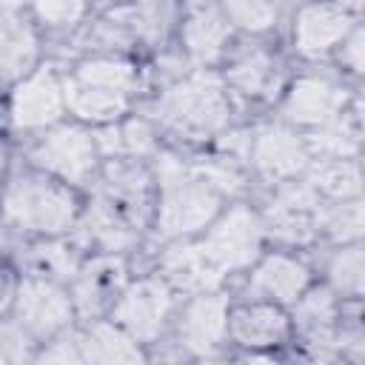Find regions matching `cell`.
<instances>
[{"label":"cell","mask_w":365,"mask_h":365,"mask_svg":"<svg viewBox=\"0 0 365 365\" xmlns=\"http://www.w3.org/2000/svg\"><path fill=\"white\" fill-rule=\"evenodd\" d=\"M268 225H271V234L282 242H308L311 234H314L311 214L282 208V205H274V202L268 208Z\"/></svg>","instance_id":"28"},{"label":"cell","mask_w":365,"mask_h":365,"mask_svg":"<svg viewBox=\"0 0 365 365\" xmlns=\"http://www.w3.org/2000/svg\"><path fill=\"white\" fill-rule=\"evenodd\" d=\"M0 297H3V279H0Z\"/></svg>","instance_id":"42"},{"label":"cell","mask_w":365,"mask_h":365,"mask_svg":"<svg viewBox=\"0 0 365 365\" xmlns=\"http://www.w3.org/2000/svg\"><path fill=\"white\" fill-rule=\"evenodd\" d=\"M274 60L262 51H254L248 57H242L240 63H234V68L228 71V83L242 91V94H251V97H259L265 94L274 83H277V71H274Z\"/></svg>","instance_id":"25"},{"label":"cell","mask_w":365,"mask_h":365,"mask_svg":"<svg viewBox=\"0 0 365 365\" xmlns=\"http://www.w3.org/2000/svg\"><path fill=\"white\" fill-rule=\"evenodd\" d=\"M225 17L248 31H265L277 23L279 6H274V3H228Z\"/></svg>","instance_id":"32"},{"label":"cell","mask_w":365,"mask_h":365,"mask_svg":"<svg viewBox=\"0 0 365 365\" xmlns=\"http://www.w3.org/2000/svg\"><path fill=\"white\" fill-rule=\"evenodd\" d=\"M342 63H348L354 71H362V31L356 29L351 40L342 46Z\"/></svg>","instance_id":"38"},{"label":"cell","mask_w":365,"mask_h":365,"mask_svg":"<svg viewBox=\"0 0 365 365\" xmlns=\"http://www.w3.org/2000/svg\"><path fill=\"white\" fill-rule=\"evenodd\" d=\"M171 297L168 288L160 279H143L125 291L120 305L114 308V317L120 325H125L140 339H154L168 317Z\"/></svg>","instance_id":"7"},{"label":"cell","mask_w":365,"mask_h":365,"mask_svg":"<svg viewBox=\"0 0 365 365\" xmlns=\"http://www.w3.org/2000/svg\"><path fill=\"white\" fill-rule=\"evenodd\" d=\"M225 328H228L225 302L220 297L202 294L185 308V314L180 319V339L188 351L208 354L222 342Z\"/></svg>","instance_id":"9"},{"label":"cell","mask_w":365,"mask_h":365,"mask_svg":"<svg viewBox=\"0 0 365 365\" xmlns=\"http://www.w3.org/2000/svg\"><path fill=\"white\" fill-rule=\"evenodd\" d=\"M157 114L182 134H211L225 125L228 103L222 86L211 74H191L160 97Z\"/></svg>","instance_id":"2"},{"label":"cell","mask_w":365,"mask_h":365,"mask_svg":"<svg viewBox=\"0 0 365 365\" xmlns=\"http://www.w3.org/2000/svg\"><path fill=\"white\" fill-rule=\"evenodd\" d=\"M348 11L342 6H308L297 20V46L299 51L317 54L339 43L348 31Z\"/></svg>","instance_id":"12"},{"label":"cell","mask_w":365,"mask_h":365,"mask_svg":"<svg viewBox=\"0 0 365 365\" xmlns=\"http://www.w3.org/2000/svg\"><path fill=\"white\" fill-rule=\"evenodd\" d=\"M26 265L29 271H34L40 279H63L74 274V254L68 251V245H34L26 254Z\"/></svg>","instance_id":"26"},{"label":"cell","mask_w":365,"mask_h":365,"mask_svg":"<svg viewBox=\"0 0 365 365\" xmlns=\"http://www.w3.org/2000/svg\"><path fill=\"white\" fill-rule=\"evenodd\" d=\"M336 108H339V91L322 77H302L285 100L288 120L302 125H325L334 120Z\"/></svg>","instance_id":"11"},{"label":"cell","mask_w":365,"mask_h":365,"mask_svg":"<svg viewBox=\"0 0 365 365\" xmlns=\"http://www.w3.org/2000/svg\"><path fill=\"white\" fill-rule=\"evenodd\" d=\"M63 100L68 103V108L74 114H80L86 120H108V117H117L125 108V97L111 94V91H100V88H91V86H83L74 77L66 83Z\"/></svg>","instance_id":"22"},{"label":"cell","mask_w":365,"mask_h":365,"mask_svg":"<svg viewBox=\"0 0 365 365\" xmlns=\"http://www.w3.org/2000/svg\"><path fill=\"white\" fill-rule=\"evenodd\" d=\"M37 14L48 26H68L83 14V6L80 3H40Z\"/></svg>","instance_id":"36"},{"label":"cell","mask_w":365,"mask_h":365,"mask_svg":"<svg viewBox=\"0 0 365 365\" xmlns=\"http://www.w3.org/2000/svg\"><path fill=\"white\" fill-rule=\"evenodd\" d=\"M111 17H114V23H120L123 29L131 26L143 40H157V37L163 34L165 9L157 6V3H145V6H131V9H117Z\"/></svg>","instance_id":"29"},{"label":"cell","mask_w":365,"mask_h":365,"mask_svg":"<svg viewBox=\"0 0 365 365\" xmlns=\"http://www.w3.org/2000/svg\"><path fill=\"white\" fill-rule=\"evenodd\" d=\"M157 177L163 185V202H160V231L163 234H185L194 228H202L217 205L220 194L211 188L205 180L191 177L188 168L171 157L160 154L157 157Z\"/></svg>","instance_id":"1"},{"label":"cell","mask_w":365,"mask_h":365,"mask_svg":"<svg viewBox=\"0 0 365 365\" xmlns=\"http://www.w3.org/2000/svg\"><path fill=\"white\" fill-rule=\"evenodd\" d=\"M71 305L68 297L46 282V279H26L17 291V319L34 336H51L57 328L68 322Z\"/></svg>","instance_id":"6"},{"label":"cell","mask_w":365,"mask_h":365,"mask_svg":"<svg viewBox=\"0 0 365 365\" xmlns=\"http://www.w3.org/2000/svg\"><path fill=\"white\" fill-rule=\"evenodd\" d=\"M200 365H222V362H200Z\"/></svg>","instance_id":"41"},{"label":"cell","mask_w":365,"mask_h":365,"mask_svg":"<svg viewBox=\"0 0 365 365\" xmlns=\"http://www.w3.org/2000/svg\"><path fill=\"white\" fill-rule=\"evenodd\" d=\"M63 111V86L51 71H40L17 86L11 97V117L20 128H40Z\"/></svg>","instance_id":"8"},{"label":"cell","mask_w":365,"mask_h":365,"mask_svg":"<svg viewBox=\"0 0 365 365\" xmlns=\"http://www.w3.org/2000/svg\"><path fill=\"white\" fill-rule=\"evenodd\" d=\"M31 157L37 165L54 171L57 177H63L68 182H83L94 171L97 148H94L91 134H86L83 128H60V131L48 134L34 148Z\"/></svg>","instance_id":"5"},{"label":"cell","mask_w":365,"mask_h":365,"mask_svg":"<svg viewBox=\"0 0 365 365\" xmlns=\"http://www.w3.org/2000/svg\"><path fill=\"white\" fill-rule=\"evenodd\" d=\"M288 331L285 317L271 305L240 308L231 317V334L242 345H277Z\"/></svg>","instance_id":"18"},{"label":"cell","mask_w":365,"mask_h":365,"mask_svg":"<svg viewBox=\"0 0 365 365\" xmlns=\"http://www.w3.org/2000/svg\"><path fill=\"white\" fill-rule=\"evenodd\" d=\"M123 262L117 257H100L91 265H86V271L77 277L74 282V297L83 314H97L123 285Z\"/></svg>","instance_id":"14"},{"label":"cell","mask_w":365,"mask_h":365,"mask_svg":"<svg viewBox=\"0 0 365 365\" xmlns=\"http://www.w3.org/2000/svg\"><path fill=\"white\" fill-rule=\"evenodd\" d=\"M117 214L137 217L145 205V174L123 160H114L106 171V197H103Z\"/></svg>","instance_id":"17"},{"label":"cell","mask_w":365,"mask_h":365,"mask_svg":"<svg viewBox=\"0 0 365 365\" xmlns=\"http://www.w3.org/2000/svg\"><path fill=\"white\" fill-rule=\"evenodd\" d=\"M185 46L188 51L202 60V63H211L220 51H222V43L228 40V23H225V14L217 11L214 6H194L188 20H185Z\"/></svg>","instance_id":"15"},{"label":"cell","mask_w":365,"mask_h":365,"mask_svg":"<svg viewBox=\"0 0 365 365\" xmlns=\"http://www.w3.org/2000/svg\"><path fill=\"white\" fill-rule=\"evenodd\" d=\"M165 274L188 291H211L220 282V271L202 257L200 245H171L163 257Z\"/></svg>","instance_id":"16"},{"label":"cell","mask_w":365,"mask_h":365,"mask_svg":"<svg viewBox=\"0 0 365 365\" xmlns=\"http://www.w3.org/2000/svg\"><path fill=\"white\" fill-rule=\"evenodd\" d=\"M259 248V225L248 208H231L205 237L200 245L202 257L217 271H234L251 262Z\"/></svg>","instance_id":"4"},{"label":"cell","mask_w":365,"mask_h":365,"mask_svg":"<svg viewBox=\"0 0 365 365\" xmlns=\"http://www.w3.org/2000/svg\"><path fill=\"white\" fill-rule=\"evenodd\" d=\"M120 143H123V154H151L154 151V131L148 128L145 120H128L125 125H120Z\"/></svg>","instance_id":"34"},{"label":"cell","mask_w":365,"mask_h":365,"mask_svg":"<svg viewBox=\"0 0 365 365\" xmlns=\"http://www.w3.org/2000/svg\"><path fill=\"white\" fill-rule=\"evenodd\" d=\"M331 319H334V302H331V297L325 291H314L311 297L302 299V305H299V325L314 339H325Z\"/></svg>","instance_id":"31"},{"label":"cell","mask_w":365,"mask_h":365,"mask_svg":"<svg viewBox=\"0 0 365 365\" xmlns=\"http://www.w3.org/2000/svg\"><path fill=\"white\" fill-rule=\"evenodd\" d=\"M86 231L100 245H106L108 251H120V248H128L134 242V231H131L128 220L123 214H117L103 197L91 205L88 220H86Z\"/></svg>","instance_id":"23"},{"label":"cell","mask_w":365,"mask_h":365,"mask_svg":"<svg viewBox=\"0 0 365 365\" xmlns=\"http://www.w3.org/2000/svg\"><path fill=\"white\" fill-rule=\"evenodd\" d=\"M242 365H279V362H274V359H262V356H257V359H245Z\"/></svg>","instance_id":"40"},{"label":"cell","mask_w":365,"mask_h":365,"mask_svg":"<svg viewBox=\"0 0 365 365\" xmlns=\"http://www.w3.org/2000/svg\"><path fill=\"white\" fill-rule=\"evenodd\" d=\"M319 225L336 240H354L362 234V205L359 202H339L319 214Z\"/></svg>","instance_id":"30"},{"label":"cell","mask_w":365,"mask_h":365,"mask_svg":"<svg viewBox=\"0 0 365 365\" xmlns=\"http://www.w3.org/2000/svg\"><path fill=\"white\" fill-rule=\"evenodd\" d=\"M3 214L11 225L29 231H63L74 217V200L54 182L20 177L3 197Z\"/></svg>","instance_id":"3"},{"label":"cell","mask_w":365,"mask_h":365,"mask_svg":"<svg viewBox=\"0 0 365 365\" xmlns=\"http://www.w3.org/2000/svg\"><path fill=\"white\" fill-rule=\"evenodd\" d=\"M29 356V339L20 328L0 322V365H23Z\"/></svg>","instance_id":"35"},{"label":"cell","mask_w":365,"mask_h":365,"mask_svg":"<svg viewBox=\"0 0 365 365\" xmlns=\"http://www.w3.org/2000/svg\"><path fill=\"white\" fill-rule=\"evenodd\" d=\"M314 148L331 160H348L359 148V131L348 120H331L314 134Z\"/></svg>","instance_id":"27"},{"label":"cell","mask_w":365,"mask_h":365,"mask_svg":"<svg viewBox=\"0 0 365 365\" xmlns=\"http://www.w3.org/2000/svg\"><path fill=\"white\" fill-rule=\"evenodd\" d=\"M314 191H322L328 197H339V200H348V197H356L362 182H359V168L354 160H325L314 168L311 174V182H308Z\"/></svg>","instance_id":"24"},{"label":"cell","mask_w":365,"mask_h":365,"mask_svg":"<svg viewBox=\"0 0 365 365\" xmlns=\"http://www.w3.org/2000/svg\"><path fill=\"white\" fill-rule=\"evenodd\" d=\"M305 282H308V271L297 259H288V257H268L254 274L257 291L285 299V302H294L302 294Z\"/></svg>","instance_id":"19"},{"label":"cell","mask_w":365,"mask_h":365,"mask_svg":"<svg viewBox=\"0 0 365 365\" xmlns=\"http://www.w3.org/2000/svg\"><path fill=\"white\" fill-rule=\"evenodd\" d=\"M77 83L83 86H91V88H100V91H111V94H120V97H128V91L134 88V68L123 60H86L77 66V74H74Z\"/></svg>","instance_id":"21"},{"label":"cell","mask_w":365,"mask_h":365,"mask_svg":"<svg viewBox=\"0 0 365 365\" xmlns=\"http://www.w3.org/2000/svg\"><path fill=\"white\" fill-rule=\"evenodd\" d=\"M0 165H3V148H0Z\"/></svg>","instance_id":"43"},{"label":"cell","mask_w":365,"mask_h":365,"mask_svg":"<svg viewBox=\"0 0 365 365\" xmlns=\"http://www.w3.org/2000/svg\"><path fill=\"white\" fill-rule=\"evenodd\" d=\"M34 365H77V351L68 342H57L46 354H40Z\"/></svg>","instance_id":"37"},{"label":"cell","mask_w":365,"mask_h":365,"mask_svg":"<svg viewBox=\"0 0 365 365\" xmlns=\"http://www.w3.org/2000/svg\"><path fill=\"white\" fill-rule=\"evenodd\" d=\"M222 148L231 154H245L248 151V137L245 134H231L228 140H222Z\"/></svg>","instance_id":"39"},{"label":"cell","mask_w":365,"mask_h":365,"mask_svg":"<svg viewBox=\"0 0 365 365\" xmlns=\"http://www.w3.org/2000/svg\"><path fill=\"white\" fill-rule=\"evenodd\" d=\"M331 279L339 291L359 294V288H362V251L359 248L339 251L331 262Z\"/></svg>","instance_id":"33"},{"label":"cell","mask_w":365,"mask_h":365,"mask_svg":"<svg viewBox=\"0 0 365 365\" xmlns=\"http://www.w3.org/2000/svg\"><path fill=\"white\" fill-rule=\"evenodd\" d=\"M34 37L14 11H0V77H11L31 63Z\"/></svg>","instance_id":"20"},{"label":"cell","mask_w":365,"mask_h":365,"mask_svg":"<svg viewBox=\"0 0 365 365\" xmlns=\"http://www.w3.org/2000/svg\"><path fill=\"white\" fill-rule=\"evenodd\" d=\"M77 356L86 365H143L137 345L114 325H91L77 342Z\"/></svg>","instance_id":"13"},{"label":"cell","mask_w":365,"mask_h":365,"mask_svg":"<svg viewBox=\"0 0 365 365\" xmlns=\"http://www.w3.org/2000/svg\"><path fill=\"white\" fill-rule=\"evenodd\" d=\"M254 163L265 177L282 180L305 168L308 151L297 140V134L285 128H265L254 143Z\"/></svg>","instance_id":"10"}]
</instances>
